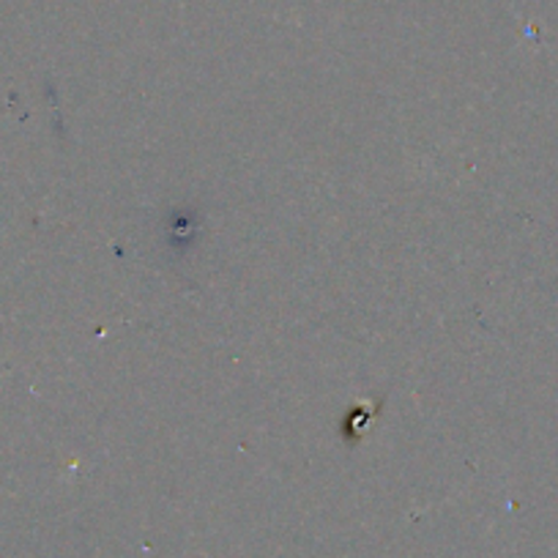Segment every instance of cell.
Wrapping results in <instances>:
<instances>
[{
	"mask_svg": "<svg viewBox=\"0 0 558 558\" xmlns=\"http://www.w3.org/2000/svg\"><path fill=\"white\" fill-rule=\"evenodd\" d=\"M367 411V405H362V408H351V411H348V416H345V422H342V436H362L364 430H367L369 427V416H375V411L373 408H369V413H364Z\"/></svg>",
	"mask_w": 558,
	"mask_h": 558,
	"instance_id": "1",
	"label": "cell"
}]
</instances>
